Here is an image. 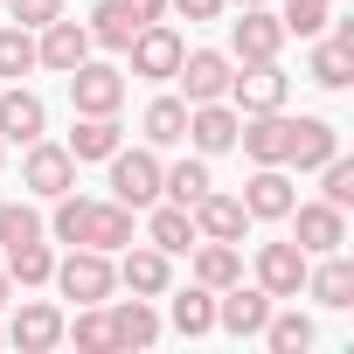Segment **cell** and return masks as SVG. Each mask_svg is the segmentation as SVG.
<instances>
[{"label":"cell","mask_w":354,"mask_h":354,"mask_svg":"<svg viewBox=\"0 0 354 354\" xmlns=\"http://www.w3.org/2000/svg\"><path fill=\"white\" fill-rule=\"evenodd\" d=\"M160 146H118L111 153V202H125V209H153L160 202Z\"/></svg>","instance_id":"7a4b0ae2"},{"label":"cell","mask_w":354,"mask_h":354,"mask_svg":"<svg viewBox=\"0 0 354 354\" xmlns=\"http://www.w3.org/2000/svg\"><path fill=\"white\" fill-rule=\"evenodd\" d=\"M84 223H91V195H56V216H49V236L56 243H84Z\"/></svg>","instance_id":"d590c367"},{"label":"cell","mask_w":354,"mask_h":354,"mask_svg":"<svg viewBox=\"0 0 354 354\" xmlns=\"http://www.w3.org/2000/svg\"><path fill=\"white\" fill-rule=\"evenodd\" d=\"M209 188H216V181H209V153H195V160H174V167L160 174V195H167V202H181V209H195Z\"/></svg>","instance_id":"83f0119b"},{"label":"cell","mask_w":354,"mask_h":354,"mask_svg":"<svg viewBox=\"0 0 354 354\" xmlns=\"http://www.w3.org/2000/svg\"><path fill=\"white\" fill-rule=\"evenodd\" d=\"M118 8H125L139 28H146V21H167V0H118Z\"/></svg>","instance_id":"b9f144b4"},{"label":"cell","mask_w":354,"mask_h":354,"mask_svg":"<svg viewBox=\"0 0 354 354\" xmlns=\"http://www.w3.org/2000/svg\"><path fill=\"white\" fill-rule=\"evenodd\" d=\"M21 188H28V195H42V202L70 195V188H77V160H70V146H56L49 132H42V139H28V153H21Z\"/></svg>","instance_id":"3957f363"},{"label":"cell","mask_w":354,"mask_h":354,"mask_svg":"<svg viewBox=\"0 0 354 354\" xmlns=\"http://www.w3.org/2000/svg\"><path fill=\"white\" fill-rule=\"evenodd\" d=\"M326 8H333V0H326Z\"/></svg>","instance_id":"7dc6e473"},{"label":"cell","mask_w":354,"mask_h":354,"mask_svg":"<svg viewBox=\"0 0 354 354\" xmlns=\"http://www.w3.org/2000/svg\"><path fill=\"white\" fill-rule=\"evenodd\" d=\"M0 306H15V278L8 271H0Z\"/></svg>","instance_id":"7bdbcfd3"},{"label":"cell","mask_w":354,"mask_h":354,"mask_svg":"<svg viewBox=\"0 0 354 354\" xmlns=\"http://www.w3.org/2000/svg\"><path fill=\"white\" fill-rule=\"evenodd\" d=\"M174 77H181V97H188V104H209V97H230V77H236V63H230L223 49H188Z\"/></svg>","instance_id":"30bf717a"},{"label":"cell","mask_w":354,"mask_h":354,"mask_svg":"<svg viewBox=\"0 0 354 354\" xmlns=\"http://www.w3.org/2000/svg\"><path fill=\"white\" fill-rule=\"evenodd\" d=\"M35 236H49V223L28 202H0V250H8V243H35Z\"/></svg>","instance_id":"8d00e7d4"},{"label":"cell","mask_w":354,"mask_h":354,"mask_svg":"<svg viewBox=\"0 0 354 354\" xmlns=\"http://www.w3.org/2000/svg\"><path fill=\"white\" fill-rule=\"evenodd\" d=\"M292 174L285 167H257L250 181H243V209H250V223H285L292 216Z\"/></svg>","instance_id":"ac0fdd59"},{"label":"cell","mask_w":354,"mask_h":354,"mask_svg":"<svg viewBox=\"0 0 354 354\" xmlns=\"http://www.w3.org/2000/svg\"><path fill=\"white\" fill-rule=\"evenodd\" d=\"M49 285H56L63 299H77V306H104V299L118 292V264H111V250H91V243H70V257H56Z\"/></svg>","instance_id":"6da1fadb"},{"label":"cell","mask_w":354,"mask_h":354,"mask_svg":"<svg viewBox=\"0 0 354 354\" xmlns=\"http://www.w3.org/2000/svg\"><path fill=\"white\" fill-rule=\"evenodd\" d=\"M63 340H77L84 354H111V319H104V306H77V319H63Z\"/></svg>","instance_id":"e575fe53"},{"label":"cell","mask_w":354,"mask_h":354,"mask_svg":"<svg viewBox=\"0 0 354 354\" xmlns=\"http://www.w3.org/2000/svg\"><path fill=\"white\" fill-rule=\"evenodd\" d=\"M319 202H333V209H354V160H326L319 167Z\"/></svg>","instance_id":"74e56055"},{"label":"cell","mask_w":354,"mask_h":354,"mask_svg":"<svg viewBox=\"0 0 354 354\" xmlns=\"http://www.w3.org/2000/svg\"><path fill=\"white\" fill-rule=\"evenodd\" d=\"M8 15H15L21 28H49V21L63 15V0H8Z\"/></svg>","instance_id":"ab89813d"},{"label":"cell","mask_w":354,"mask_h":354,"mask_svg":"<svg viewBox=\"0 0 354 354\" xmlns=\"http://www.w3.org/2000/svg\"><path fill=\"white\" fill-rule=\"evenodd\" d=\"M146 243H153V250H167V257H181V250H195V216H188L181 202H167V209H153V216H146Z\"/></svg>","instance_id":"4316f807"},{"label":"cell","mask_w":354,"mask_h":354,"mask_svg":"<svg viewBox=\"0 0 354 354\" xmlns=\"http://www.w3.org/2000/svg\"><path fill=\"white\" fill-rule=\"evenodd\" d=\"M118 285L125 292H139V299H167V285H174V257L167 250H153V243H125V257H118Z\"/></svg>","instance_id":"2e32d148"},{"label":"cell","mask_w":354,"mask_h":354,"mask_svg":"<svg viewBox=\"0 0 354 354\" xmlns=\"http://www.w3.org/2000/svg\"><path fill=\"white\" fill-rule=\"evenodd\" d=\"M257 340H264L271 354H306L319 333H313V319H306L299 306H292V313H278V306H271V319H264V333H257Z\"/></svg>","instance_id":"4dcf8cb0"},{"label":"cell","mask_w":354,"mask_h":354,"mask_svg":"<svg viewBox=\"0 0 354 354\" xmlns=\"http://www.w3.org/2000/svg\"><path fill=\"white\" fill-rule=\"evenodd\" d=\"M306 299H319L326 313H347V306H354V264H347L340 250L313 257V264H306Z\"/></svg>","instance_id":"ffe728a7"},{"label":"cell","mask_w":354,"mask_h":354,"mask_svg":"<svg viewBox=\"0 0 354 354\" xmlns=\"http://www.w3.org/2000/svg\"><path fill=\"white\" fill-rule=\"evenodd\" d=\"M84 28H91V49H118V56H125V42L139 35V21H132V15L118 8V0H97Z\"/></svg>","instance_id":"1f68e13d"},{"label":"cell","mask_w":354,"mask_h":354,"mask_svg":"<svg viewBox=\"0 0 354 354\" xmlns=\"http://www.w3.org/2000/svg\"><path fill=\"white\" fill-rule=\"evenodd\" d=\"M0 340H8V326H0Z\"/></svg>","instance_id":"bcb514c9"},{"label":"cell","mask_w":354,"mask_h":354,"mask_svg":"<svg viewBox=\"0 0 354 354\" xmlns=\"http://www.w3.org/2000/svg\"><path fill=\"white\" fill-rule=\"evenodd\" d=\"M306 264H313V257H306L292 236H285V243H264V250H257V285H264L271 299H299V292H306Z\"/></svg>","instance_id":"4fadbf2b"},{"label":"cell","mask_w":354,"mask_h":354,"mask_svg":"<svg viewBox=\"0 0 354 354\" xmlns=\"http://www.w3.org/2000/svg\"><path fill=\"white\" fill-rule=\"evenodd\" d=\"M139 132H146V146H181L188 139V97H153Z\"/></svg>","instance_id":"f546056e"},{"label":"cell","mask_w":354,"mask_h":354,"mask_svg":"<svg viewBox=\"0 0 354 354\" xmlns=\"http://www.w3.org/2000/svg\"><path fill=\"white\" fill-rule=\"evenodd\" d=\"M0 271H8L15 285H49V271H56V250L35 236V243H8V264H0Z\"/></svg>","instance_id":"d6a6232c"},{"label":"cell","mask_w":354,"mask_h":354,"mask_svg":"<svg viewBox=\"0 0 354 354\" xmlns=\"http://www.w3.org/2000/svg\"><path fill=\"white\" fill-rule=\"evenodd\" d=\"M306 77H313L319 91H347V84H354V21H340V28H333V35L313 49Z\"/></svg>","instance_id":"d6986e66"},{"label":"cell","mask_w":354,"mask_h":354,"mask_svg":"<svg viewBox=\"0 0 354 354\" xmlns=\"http://www.w3.org/2000/svg\"><path fill=\"white\" fill-rule=\"evenodd\" d=\"M188 216H195V236H216V243H243V230H250L243 195H223V188H209Z\"/></svg>","instance_id":"9a60e30c"},{"label":"cell","mask_w":354,"mask_h":354,"mask_svg":"<svg viewBox=\"0 0 354 354\" xmlns=\"http://www.w3.org/2000/svg\"><path fill=\"white\" fill-rule=\"evenodd\" d=\"M91 56V28L84 21H70V15H56L49 28H35V63L42 70H56V77H70L77 63Z\"/></svg>","instance_id":"8fae6325"},{"label":"cell","mask_w":354,"mask_h":354,"mask_svg":"<svg viewBox=\"0 0 354 354\" xmlns=\"http://www.w3.org/2000/svg\"><path fill=\"white\" fill-rule=\"evenodd\" d=\"M70 104H77L84 118H118V104H125V70L84 56V63L70 70Z\"/></svg>","instance_id":"5b68a950"},{"label":"cell","mask_w":354,"mask_h":354,"mask_svg":"<svg viewBox=\"0 0 354 354\" xmlns=\"http://www.w3.org/2000/svg\"><path fill=\"white\" fill-rule=\"evenodd\" d=\"M167 8L181 15V21H223V8H230V0H167Z\"/></svg>","instance_id":"60d3db41"},{"label":"cell","mask_w":354,"mask_h":354,"mask_svg":"<svg viewBox=\"0 0 354 354\" xmlns=\"http://www.w3.org/2000/svg\"><path fill=\"white\" fill-rule=\"evenodd\" d=\"M236 146H243L257 167H285V153H292V118H285V111H250V118L236 125Z\"/></svg>","instance_id":"7c38bea8"},{"label":"cell","mask_w":354,"mask_h":354,"mask_svg":"<svg viewBox=\"0 0 354 354\" xmlns=\"http://www.w3.org/2000/svg\"><path fill=\"white\" fill-rule=\"evenodd\" d=\"M285 35H319L326 21H333V8H326V0H285Z\"/></svg>","instance_id":"f35d334b"},{"label":"cell","mask_w":354,"mask_h":354,"mask_svg":"<svg viewBox=\"0 0 354 354\" xmlns=\"http://www.w3.org/2000/svg\"><path fill=\"white\" fill-rule=\"evenodd\" d=\"M28 70H42V63H35V28L8 21V28H0V77H8V84H21Z\"/></svg>","instance_id":"836d02e7"},{"label":"cell","mask_w":354,"mask_h":354,"mask_svg":"<svg viewBox=\"0 0 354 354\" xmlns=\"http://www.w3.org/2000/svg\"><path fill=\"white\" fill-rule=\"evenodd\" d=\"M230 8H264V0H230Z\"/></svg>","instance_id":"ee69618b"},{"label":"cell","mask_w":354,"mask_h":354,"mask_svg":"<svg viewBox=\"0 0 354 354\" xmlns=\"http://www.w3.org/2000/svg\"><path fill=\"white\" fill-rule=\"evenodd\" d=\"M285 223H292V243L306 257H326V250L347 243V209H333V202H292Z\"/></svg>","instance_id":"52a82bcc"},{"label":"cell","mask_w":354,"mask_h":354,"mask_svg":"<svg viewBox=\"0 0 354 354\" xmlns=\"http://www.w3.org/2000/svg\"><path fill=\"white\" fill-rule=\"evenodd\" d=\"M285 49V21L271 8H243V21H230V63H278Z\"/></svg>","instance_id":"9c48e42d"},{"label":"cell","mask_w":354,"mask_h":354,"mask_svg":"<svg viewBox=\"0 0 354 354\" xmlns=\"http://www.w3.org/2000/svg\"><path fill=\"white\" fill-rule=\"evenodd\" d=\"M271 306H278V299H271L264 285H243V278H236L230 292H216V326H223L230 340H257L264 319H271Z\"/></svg>","instance_id":"ba28073f"},{"label":"cell","mask_w":354,"mask_h":354,"mask_svg":"<svg viewBox=\"0 0 354 354\" xmlns=\"http://www.w3.org/2000/svg\"><path fill=\"white\" fill-rule=\"evenodd\" d=\"M0 160H8V139H0Z\"/></svg>","instance_id":"f6af8a7d"},{"label":"cell","mask_w":354,"mask_h":354,"mask_svg":"<svg viewBox=\"0 0 354 354\" xmlns=\"http://www.w3.org/2000/svg\"><path fill=\"white\" fill-rule=\"evenodd\" d=\"M333 153H340V132H333L326 118H292V153H285V167H299V174H319Z\"/></svg>","instance_id":"603a6c76"},{"label":"cell","mask_w":354,"mask_h":354,"mask_svg":"<svg viewBox=\"0 0 354 354\" xmlns=\"http://www.w3.org/2000/svg\"><path fill=\"white\" fill-rule=\"evenodd\" d=\"M8 340H15L21 354H49V347L63 340V313H56L49 299H21L15 319H8Z\"/></svg>","instance_id":"e0dca14e"},{"label":"cell","mask_w":354,"mask_h":354,"mask_svg":"<svg viewBox=\"0 0 354 354\" xmlns=\"http://www.w3.org/2000/svg\"><path fill=\"white\" fill-rule=\"evenodd\" d=\"M104 319H111V347H153L160 340V313L153 299H104Z\"/></svg>","instance_id":"44dd1931"},{"label":"cell","mask_w":354,"mask_h":354,"mask_svg":"<svg viewBox=\"0 0 354 354\" xmlns=\"http://www.w3.org/2000/svg\"><path fill=\"white\" fill-rule=\"evenodd\" d=\"M42 132H49L42 97L21 91V84H8V91H0V139H8V146H28V139H42Z\"/></svg>","instance_id":"7402d4cb"},{"label":"cell","mask_w":354,"mask_h":354,"mask_svg":"<svg viewBox=\"0 0 354 354\" xmlns=\"http://www.w3.org/2000/svg\"><path fill=\"white\" fill-rule=\"evenodd\" d=\"M63 146H70L77 167H84V160H111V153H118V118H84V111H77V125H70Z\"/></svg>","instance_id":"f1b7e54d"},{"label":"cell","mask_w":354,"mask_h":354,"mask_svg":"<svg viewBox=\"0 0 354 354\" xmlns=\"http://www.w3.org/2000/svg\"><path fill=\"white\" fill-rule=\"evenodd\" d=\"M285 97H292V77L278 70V63H236V77H230V104L250 118V111H285Z\"/></svg>","instance_id":"8992f818"},{"label":"cell","mask_w":354,"mask_h":354,"mask_svg":"<svg viewBox=\"0 0 354 354\" xmlns=\"http://www.w3.org/2000/svg\"><path fill=\"white\" fill-rule=\"evenodd\" d=\"M132 216H139V209H125V202H91L84 243H91V250H125V243H132Z\"/></svg>","instance_id":"484cf974"},{"label":"cell","mask_w":354,"mask_h":354,"mask_svg":"<svg viewBox=\"0 0 354 354\" xmlns=\"http://www.w3.org/2000/svg\"><path fill=\"white\" fill-rule=\"evenodd\" d=\"M181 56H188V42L174 35L167 21H146V28L125 42V63H132V77H146V84H167L174 70H181Z\"/></svg>","instance_id":"277c9868"},{"label":"cell","mask_w":354,"mask_h":354,"mask_svg":"<svg viewBox=\"0 0 354 354\" xmlns=\"http://www.w3.org/2000/svg\"><path fill=\"white\" fill-rule=\"evenodd\" d=\"M236 125H243V111H236L230 97L188 104V139H195V153H230V146H236Z\"/></svg>","instance_id":"5bb4252c"},{"label":"cell","mask_w":354,"mask_h":354,"mask_svg":"<svg viewBox=\"0 0 354 354\" xmlns=\"http://www.w3.org/2000/svg\"><path fill=\"white\" fill-rule=\"evenodd\" d=\"M167 292H174V285H167ZM167 319H174V333H181V340H202V333H216V292H209V285L174 292V299H167Z\"/></svg>","instance_id":"cb8c5ba5"},{"label":"cell","mask_w":354,"mask_h":354,"mask_svg":"<svg viewBox=\"0 0 354 354\" xmlns=\"http://www.w3.org/2000/svg\"><path fill=\"white\" fill-rule=\"evenodd\" d=\"M236 278H243V250L236 243H216V236H195V285L230 292Z\"/></svg>","instance_id":"d4e9b609"}]
</instances>
